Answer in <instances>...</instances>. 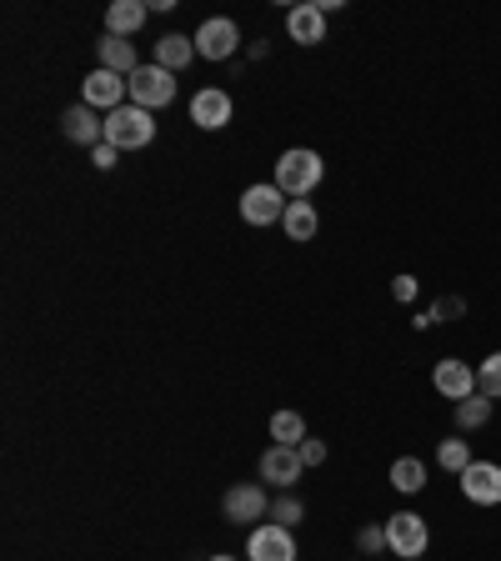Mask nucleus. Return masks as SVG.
<instances>
[{"instance_id":"1","label":"nucleus","mask_w":501,"mask_h":561,"mask_svg":"<svg viewBox=\"0 0 501 561\" xmlns=\"http://www.w3.org/2000/svg\"><path fill=\"white\" fill-rule=\"evenodd\" d=\"M321 175H327V161L311 151V146H292V151H281L276 161V186L286 201H311V191L321 186Z\"/></svg>"},{"instance_id":"2","label":"nucleus","mask_w":501,"mask_h":561,"mask_svg":"<svg viewBox=\"0 0 501 561\" xmlns=\"http://www.w3.org/2000/svg\"><path fill=\"white\" fill-rule=\"evenodd\" d=\"M156 140V121L151 111H140V105H121L105 116V146H116V151H140V146H151Z\"/></svg>"},{"instance_id":"3","label":"nucleus","mask_w":501,"mask_h":561,"mask_svg":"<svg viewBox=\"0 0 501 561\" xmlns=\"http://www.w3.org/2000/svg\"><path fill=\"white\" fill-rule=\"evenodd\" d=\"M382 526H386V551H397L401 561H421L426 547H432V526H426V516H417V512H397Z\"/></svg>"},{"instance_id":"4","label":"nucleus","mask_w":501,"mask_h":561,"mask_svg":"<svg viewBox=\"0 0 501 561\" xmlns=\"http://www.w3.org/2000/svg\"><path fill=\"white\" fill-rule=\"evenodd\" d=\"M130 85V105H140V111H161V105L175 101V76L166 66H140L136 76H126Z\"/></svg>"},{"instance_id":"5","label":"nucleus","mask_w":501,"mask_h":561,"mask_svg":"<svg viewBox=\"0 0 501 561\" xmlns=\"http://www.w3.org/2000/svg\"><path fill=\"white\" fill-rule=\"evenodd\" d=\"M286 206H292V201L281 196L276 181H261V186H246L241 191V221L246 226H281Z\"/></svg>"},{"instance_id":"6","label":"nucleus","mask_w":501,"mask_h":561,"mask_svg":"<svg viewBox=\"0 0 501 561\" xmlns=\"http://www.w3.org/2000/svg\"><path fill=\"white\" fill-rule=\"evenodd\" d=\"M130 95V85H126V76H116V70H101L95 66L91 76L81 81V105H91V111H121V101Z\"/></svg>"},{"instance_id":"7","label":"nucleus","mask_w":501,"mask_h":561,"mask_svg":"<svg viewBox=\"0 0 501 561\" xmlns=\"http://www.w3.org/2000/svg\"><path fill=\"white\" fill-rule=\"evenodd\" d=\"M236 46H241V31H236L231 15H210L196 31V56L201 60H231Z\"/></svg>"},{"instance_id":"8","label":"nucleus","mask_w":501,"mask_h":561,"mask_svg":"<svg viewBox=\"0 0 501 561\" xmlns=\"http://www.w3.org/2000/svg\"><path fill=\"white\" fill-rule=\"evenodd\" d=\"M226 522L231 526H251V522H266L271 502H266V486H257V481H241V486L226 491V502H221Z\"/></svg>"},{"instance_id":"9","label":"nucleus","mask_w":501,"mask_h":561,"mask_svg":"<svg viewBox=\"0 0 501 561\" xmlns=\"http://www.w3.org/2000/svg\"><path fill=\"white\" fill-rule=\"evenodd\" d=\"M236 105H231V91H221V85H201L196 95H191V121H196L201 130H221L231 126Z\"/></svg>"},{"instance_id":"10","label":"nucleus","mask_w":501,"mask_h":561,"mask_svg":"<svg viewBox=\"0 0 501 561\" xmlns=\"http://www.w3.org/2000/svg\"><path fill=\"white\" fill-rule=\"evenodd\" d=\"M432 386L446 401H467V397H477V371H471V362H462V356H442L432 371Z\"/></svg>"},{"instance_id":"11","label":"nucleus","mask_w":501,"mask_h":561,"mask_svg":"<svg viewBox=\"0 0 501 561\" xmlns=\"http://www.w3.org/2000/svg\"><path fill=\"white\" fill-rule=\"evenodd\" d=\"M462 496L471 506H501V467L497 461H471L462 471Z\"/></svg>"},{"instance_id":"12","label":"nucleus","mask_w":501,"mask_h":561,"mask_svg":"<svg viewBox=\"0 0 501 561\" xmlns=\"http://www.w3.org/2000/svg\"><path fill=\"white\" fill-rule=\"evenodd\" d=\"M246 557H251V561H296V537L286 531V526L266 522V526H257V531H251Z\"/></svg>"},{"instance_id":"13","label":"nucleus","mask_w":501,"mask_h":561,"mask_svg":"<svg viewBox=\"0 0 501 561\" xmlns=\"http://www.w3.org/2000/svg\"><path fill=\"white\" fill-rule=\"evenodd\" d=\"M286 31H292L296 46H321V41H327V11H321L316 0L292 5V11H286Z\"/></svg>"},{"instance_id":"14","label":"nucleus","mask_w":501,"mask_h":561,"mask_svg":"<svg viewBox=\"0 0 501 561\" xmlns=\"http://www.w3.org/2000/svg\"><path fill=\"white\" fill-rule=\"evenodd\" d=\"M301 456H296V446H266V456H261V481H271V486H296L301 481Z\"/></svg>"},{"instance_id":"15","label":"nucleus","mask_w":501,"mask_h":561,"mask_svg":"<svg viewBox=\"0 0 501 561\" xmlns=\"http://www.w3.org/2000/svg\"><path fill=\"white\" fill-rule=\"evenodd\" d=\"M60 130H66L70 146H91V151L105 140V121L95 116L91 105H70L66 116H60Z\"/></svg>"},{"instance_id":"16","label":"nucleus","mask_w":501,"mask_h":561,"mask_svg":"<svg viewBox=\"0 0 501 561\" xmlns=\"http://www.w3.org/2000/svg\"><path fill=\"white\" fill-rule=\"evenodd\" d=\"M95 56H101V70H116V76H136L146 60L136 56V46L130 41H121V35H105V41H95Z\"/></svg>"},{"instance_id":"17","label":"nucleus","mask_w":501,"mask_h":561,"mask_svg":"<svg viewBox=\"0 0 501 561\" xmlns=\"http://www.w3.org/2000/svg\"><path fill=\"white\" fill-rule=\"evenodd\" d=\"M146 25V0H111V11H105V35H136Z\"/></svg>"},{"instance_id":"18","label":"nucleus","mask_w":501,"mask_h":561,"mask_svg":"<svg viewBox=\"0 0 501 561\" xmlns=\"http://www.w3.org/2000/svg\"><path fill=\"white\" fill-rule=\"evenodd\" d=\"M281 231L292 236V241H316V231H321V216H316L311 201H292V206H286V216H281Z\"/></svg>"},{"instance_id":"19","label":"nucleus","mask_w":501,"mask_h":561,"mask_svg":"<svg viewBox=\"0 0 501 561\" xmlns=\"http://www.w3.org/2000/svg\"><path fill=\"white\" fill-rule=\"evenodd\" d=\"M191 56H196V35H161L156 41V66H166L171 76L181 66H191Z\"/></svg>"},{"instance_id":"20","label":"nucleus","mask_w":501,"mask_h":561,"mask_svg":"<svg viewBox=\"0 0 501 561\" xmlns=\"http://www.w3.org/2000/svg\"><path fill=\"white\" fill-rule=\"evenodd\" d=\"M391 486H397L401 496H417V491L426 486V461H421V456H397V461H391Z\"/></svg>"},{"instance_id":"21","label":"nucleus","mask_w":501,"mask_h":561,"mask_svg":"<svg viewBox=\"0 0 501 561\" xmlns=\"http://www.w3.org/2000/svg\"><path fill=\"white\" fill-rule=\"evenodd\" d=\"M271 442H276V446H301L306 442L301 411H276V416H271Z\"/></svg>"},{"instance_id":"22","label":"nucleus","mask_w":501,"mask_h":561,"mask_svg":"<svg viewBox=\"0 0 501 561\" xmlns=\"http://www.w3.org/2000/svg\"><path fill=\"white\" fill-rule=\"evenodd\" d=\"M491 421V397H467V401H456V426H462V432H481V426H487Z\"/></svg>"},{"instance_id":"23","label":"nucleus","mask_w":501,"mask_h":561,"mask_svg":"<svg viewBox=\"0 0 501 561\" xmlns=\"http://www.w3.org/2000/svg\"><path fill=\"white\" fill-rule=\"evenodd\" d=\"M436 467H442V471H456V477H462V471L471 467V442H462V436L442 442V446H436Z\"/></svg>"},{"instance_id":"24","label":"nucleus","mask_w":501,"mask_h":561,"mask_svg":"<svg viewBox=\"0 0 501 561\" xmlns=\"http://www.w3.org/2000/svg\"><path fill=\"white\" fill-rule=\"evenodd\" d=\"M477 391L491 401H501V351H491L487 362L477 366Z\"/></svg>"},{"instance_id":"25","label":"nucleus","mask_w":501,"mask_h":561,"mask_svg":"<svg viewBox=\"0 0 501 561\" xmlns=\"http://www.w3.org/2000/svg\"><path fill=\"white\" fill-rule=\"evenodd\" d=\"M301 516H306V506L296 502V496H281V502H271V522L286 526V531H292V526L301 522Z\"/></svg>"},{"instance_id":"26","label":"nucleus","mask_w":501,"mask_h":561,"mask_svg":"<svg viewBox=\"0 0 501 561\" xmlns=\"http://www.w3.org/2000/svg\"><path fill=\"white\" fill-rule=\"evenodd\" d=\"M296 456H301V467H321V461H327V442H316V436H306V442L296 446Z\"/></svg>"},{"instance_id":"27","label":"nucleus","mask_w":501,"mask_h":561,"mask_svg":"<svg viewBox=\"0 0 501 561\" xmlns=\"http://www.w3.org/2000/svg\"><path fill=\"white\" fill-rule=\"evenodd\" d=\"M116 146H105V140H101V146H95V151H91V165H95V171H111V165H116Z\"/></svg>"},{"instance_id":"28","label":"nucleus","mask_w":501,"mask_h":561,"mask_svg":"<svg viewBox=\"0 0 501 561\" xmlns=\"http://www.w3.org/2000/svg\"><path fill=\"white\" fill-rule=\"evenodd\" d=\"M356 541H362V551H382L386 547V526H366Z\"/></svg>"},{"instance_id":"29","label":"nucleus","mask_w":501,"mask_h":561,"mask_svg":"<svg viewBox=\"0 0 501 561\" xmlns=\"http://www.w3.org/2000/svg\"><path fill=\"white\" fill-rule=\"evenodd\" d=\"M391 296H397V301H411V296H417V276H397Z\"/></svg>"},{"instance_id":"30","label":"nucleus","mask_w":501,"mask_h":561,"mask_svg":"<svg viewBox=\"0 0 501 561\" xmlns=\"http://www.w3.org/2000/svg\"><path fill=\"white\" fill-rule=\"evenodd\" d=\"M206 561H236V557H206Z\"/></svg>"}]
</instances>
